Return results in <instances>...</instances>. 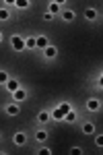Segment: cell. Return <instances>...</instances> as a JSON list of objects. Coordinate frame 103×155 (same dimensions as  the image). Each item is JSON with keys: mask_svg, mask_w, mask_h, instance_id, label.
I'll use <instances>...</instances> for the list:
<instances>
[{"mask_svg": "<svg viewBox=\"0 0 103 155\" xmlns=\"http://www.w3.org/2000/svg\"><path fill=\"white\" fill-rule=\"evenodd\" d=\"M11 44H12V48L17 50V52H23V50H25V39L21 35H12Z\"/></svg>", "mask_w": 103, "mask_h": 155, "instance_id": "obj_1", "label": "cell"}, {"mask_svg": "<svg viewBox=\"0 0 103 155\" xmlns=\"http://www.w3.org/2000/svg\"><path fill=\"white\" fill-rule=\"evenodd\" d=\"M12 141L14 145H19V147H23L27 143V137H25V132H14V137H12Z\"/></svg>", "mask_w": 103, "mask_h": 155, "instance_id": "obj_2", "label": "cell"}, {"mask_svg": "<svg viewBox=\"0 0 103 155\" xmlns=\"http://www.w3.org/2000/svg\"><path fill=\"white\" fill-rule=\"evenodd\" d=\"M46 46H47V37L46 35H37V37H35V48L43 50Z\"/></svg>", "mask_w": 103, "mask_h": 155, "instance_id": "obj_3", "label": "cell"}, {"mask_svg": "<svg viewBox=\"0 0 103 155\" xmlns=\"http://www.w3.org/2000/svg\"><path fill=\"white\" fill-rule=\"evenodd\" d=\"M12 97H14V101H23L25 97H27V91H25V89H21V87H19V89H17V91H12Z\"/></svg>", "mask_w": 103, "mask_h": 155, "instance_id": "obj_4", "label": "cell"}, {"mask_svg": "<svg viewBox=\"0 0 103 155\" xmlns=\"http://www.w3.org/2000/svg\"><path fill=\"white\" fill-rule=\"evenodd\" d=\"M50 118H54V120H64V112H62V110L56 106L52 112H50Z\"/></svg>", "mask_w": 103, "mask_h": 155, "instance_id": "obj_5", "label": "cell"}, {"mask_svg": "<svg viewBox=\"0 0 103 155\" xmlns=\"http://www.w3.org/2000/svg\"><path fill=\"white\" fill-rule=\"evenodd\" d=\"M4 85H6V89H8V91H11V93H12V91H17V89H19V87H21V85H19V81H17V79H8V81H6V83H4Z\"/></svg>", "mask_w": 103, "mask_h": 155, "instance_id": "obj_6", "label": "cell"}, {"mask_svg": "<svg viewBox=\"0 0 103 155\" xmlns=\"http://www.w3.org/2000/svg\"><path fill=\"white\" fill-rule=\"evenodd\" d=\"M87 107H89L91 112H97V110L101 107V101H99V99H89V101H87Z\"/></svg>", "mask_w": 103, "mask_h": 155, "instance_id": "obj_7", "label": "cell"}, {"mask_svg": "<svg viewBox=\"0 0 103 155\" xmlns=\"http://www.w3.org/2000/svg\"><path fill=\"white\" fill-rule=\"evenodd\" d=\"M43 54H46V58H54V56L58 54V50L54 48V46H50V44H47L46 48H43Z\"/></svg>", "mask_w": 103, "mask_h": 155, "instance_id": "obj_8", "label": "cell"}, {"mask_svg": "<svg viewBox=\"0 0 103 155\" xmlns=\"http://www.w3.org/2000/svg\"><path fill=\"white\" fill-rule=\"evenodd\" d=\"M19 112H21V110H19V106H17V104H11V106H6V114H8V116H17Z\"/></svg>", "mask_w": 103, "mask_h": 155, "instance_id": "obj_9", "label": "cell"}, {"mask_svg": "<svg viewBox=\"0 0 103 155\" xmlns=\"http://www.w3.org/2000/svg\"><path fill=\"white\" fill-rule=\"evenodd\" d=\"M47 12H50V15H58V12H60V4H56V2H50Z\"/></svg>", "mask_w": 103, "mask_h": 155, "instance_id": "obj_10", "label": "cell"}, {"mask_svg": "<svg viewBox=\"0 0 103 155\" xmlns=\"http://www.w3.org/2000/svg\"><path fill=\"white\" fill-rule=\"evenodd\" d=\"M85 17H87L89 21H95V19H97V11H95V8H87V11H85Z\"/></svg>", "mask_w": 103, "mask_h": 155, "instance_id": "obj_11", "label": "cell"}, {"mask_svg": "<svg viewBox=\"0 0 103 155\" xmlns=\"http://www.w3.org/2000/svg\"><path fill=\"white\" fill-rule=\"evenodd\" d=\"M64 120H66V122H70V124H72V122H76V114H74V112H72V110H68V112H66V114H64Z\"/></svg>", "mask_w": 103, "mask_h": 155, "instance_id": "obj_12", "label": "cell"}, {"mask_svg": "<svg viewBox=\"0 0 103 155\" xmlns=\"http://www.w3.org/2000/svg\"><path fill=\"white\" fill-rule=\"evenodd\" d=\"M14 6L25 11V8H29V0H14Z\"/></svg>", "mask_w": 103, "mask_h": 155, "instance_id": "obj_13", "label": "cell"}, {"mask_svg": "<svg viewBox=\"0 0 103 155\" xmlns=\"http://www.w3.org/2000/svg\"><path fill=\"white\" fill-rule=\"evenodd\" d=\"M82 132H85V134H91V132H95V126H93L91 122H85V124H82Z\"/></svg>", "mask_w": 103, "mask_h": 155, "instance_id": "obj_14", "label": "cell"}, {"mask_svg": "<svg viewBox=\"0 0 103 155\" xmlns=\"http://www.w3.org/2000/svg\"><path fill=\"white\" fill-rule=\"evenodd\" d=\"M62 19L68 21V23H70V21H74V12H72V11H64V12H62Z\"/></svg>", "mask_w": 103, "mask_h": 155, "instance_id": "obj_15", "label": "cell"}, {"mask_svg": "<svg viewBox=\"0 0 103 155\" xmlns=\"http://www.w3.org/2000/svg\"><path fill=\"white\" fill-rule=\"evenodd\" d=\"M35 139H37L39 143H43V141L47 139V132H46V130H37V134H35Z\"/></svg>", "mask_w": 103, "mask_h": 155, "instance_id": "obj_16", "label": "cell"}, {"mask_svg": "<svg viewBox=\"0 0 103 155\" xmlns=\"http://www.w3.org/2000/svg\"><path fill=\"white\" fill-rule=\"evenodd\" d=\"M33 48H35V37L25 39V50H33Z\"/></svg>", "mask_w": 103, "mask_h": 155, "instance_id": "obj_17", "label": "cell"}, {"mask_svg": "<svg viewBox=\"0 0 103 155\" xmlns=\"http://www.w3.org/2000/svg\"><path fill=\"white\" fill-rule=\"evenodd\" d=\"M37 120H39V122H47V120H50V114L43 110V112H39V114H37Z\"/></svg>", "mask_w": 103, "mask_h": 155, "instance_id": "obj_18", "label": "cell"}, {"mask_svg": "<svg viewBox=\"0 0 103 155\" xmlns=\"http://www.w3.org/2000/svg\"><path fill=\"white\" fill-rule=\"evenodd\" d=\"M8 19H11V12L6 8H0V21H8Z\"/></svg>", "mask_w": 103, "mask_h": 155, "instance_id": "obj_19", "label": "cell"}, {"mask_svg": "<svg viewBox=\"0 0 103 155\" xmlns=\"http://www.w3.org/2000/svg\"><path fill=\"white\" fill-rule=\"evenodd\" d=\"M58 107H60V110H62L64 114H66L68 110H72V107H70V104H68V101H64V104H60V106H58Z\"/></svg>", "mask_w": 103, "mask_h": 155, "instance_id": "obj_20", "label": "cell"}, {"mask_svg": "<svg viewBox=\"0 0 103 155\" xmlns=\"http://www.w3.org/2000/svg\"><path fill=\"white\" fill-rule=\"evenodd\" d=\"M6 81H8V72L0 71V83H6Z\"/></svg>", "mask_w": 103, "mask_h": 155, "instance_id": "obj_21", "label": "cell"}, {"mask_svg": "<svg viewBox=\"0 0 103 155\" xmlns=\"http://www.w3.org/2000/svg\"><path fill=\"white\" fill-rule=\"evenodd\" d=\"M70 153H72V155H79V153H82V151H80L79 147H72V149H70Z\"/></svg>", "mask_w": 103, "mask_h": 155, "instance_id": "obj_22", "label": "cell"}, {"mask_svg": "<svg viewBox=\"0 0 103 155\" xmlns=\"http://www.w3.org/2000/svg\"><path fill=\"white\" fill-rule=\"evenodd\" d=\"M95 143H97V147H101V145H103V137H101V134L95 139Z\"/></svg>", "mask_w": 103, "mask_h": 155, "instance_id": "obj_23", "label": "cell"}, {"mask_svg": "<svg viewBox=\"0 0 103 155\" xmlns=\"http://www.w3.org/2000/svg\"><path fill=\"white\" fill-rule=\"evenodd\" d=\"M52 19H54V15H50V12H46V15H43V21H52Z\"/></svg>", "mask_w": 103, "mask_h": 155, "instance_id": "obj_24", "label": "cell"}, {"mask_svg": "<svg viewBox=\"0 0 103 155\" xmlns=\"http://www.w3.org/2000/svg\"><path fill=\"white\" fill-rule=\"evenodd\" d=\"M50 153H52L50 149H39V155H50Z\"/></svg>", "mask_w": 103, "mask_h": 155, "instance_id": "obj_25", "label": "cell"}, {"mask_svg": "<svg viewBox=\"0 0 103 155\" xmlns=\"http://www.w3.org/2000/svg\"><path fill=\"white\" fill-rule=\"evenodd\" d=\"M52 2H56V4H64L66 0H52Z\"/></svg>", "mask_w": 103, "mask_h": 155, "instance_id": "obj_26", "label": "cell"}, {"mask_svg": "<svg viewBox=\"0 0 103 155\" xmlns=\"http://www.w3.org/2000/svg\"><path fill=\"white\" fill-rule=\"evenodd\" d=\"M4 2H6L8 6H12V4H14V0H4Z\"/></svg>", "mask_w": 103, "mask_h": 155, "instance_id": "obj_27", "label": "cell"}, {"mask_svg": "<svg viewBox=\"0 0 103 155\" xmlns=\"http://www.w3.org/2000/svg\"><path fill=\"white\" fill-rule=\"evenodd\" d=\"M0 41H2V33H0Z\"/></svg>", "mask_w": 103, "mask_h": 155, "instance_id": "obj_28", "label": "cell"}, {"mask_svg": "<svg viewBox=\"0 0 103 155\" xmlns=\"http://www.w3.org/2000/svg\"><path fill=\"white\" fill-rule=\"evenodd\" d=\"M0 141H2V134H0Z\"/></svg>", "mask_w": 103, "mask_h": 155, "instance_id": "obj_29", "label": "cell"}]
</instances>
